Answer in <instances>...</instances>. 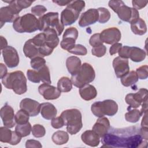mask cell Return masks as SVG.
Wrapping results in <instances>:
<instances>
[{"label":"cell","instance_id":"obj_17","mask_svg":"<svg viewBox=\"0 0 148 148\" xmlns=\"http://www.w3.org/2000/svg\"><path fill=\"white\" fill-rule=\"evenodd\" d=\"M98 20V12L97 9L91 8L83 13L79 21V25L85 27L95 24Z\"/></svg>","mask_w":148,"mask_h":148},{"label":"cell","instance_id":"obj_59","mask_svg":"<svg viewBox=\"0 0 148 148\" xmlns=\"http://www.w3.org/2000/svg\"><path fill=\"white\" fill-rule=\"evenodd\" d=\"M53 2L59 6L68 5L71 2V1H53Z\"/></svg>","mask_w":148,"mask_h":148},{"label":"cell","instance_id":"obj_43","mask_svg":"<svg viewBox=\"0 0 148 148\" xmlns=\"http://www.w3.org/2000/svg\"><path fill=\"white\" fill-rule=\"evenodd\" d=\"M106 51V47L105 45H102L97 47H94L91 49V53L93 56L97 57L103 56Z\"/></svg>","mask_w":148,"mask_h":148},{"label":"cell","instance_id":"obj_53","mask_svg":"<svg viewBox=\"0 0 148 148\" xmlns=\"http://www.w3.org/2000/svg\"><path fill=\"white\" fill-rule=\"evenodd\" d=\"M122 43H116L112 45V46L109 49V53L110 55H114L119 52L120 49L122 47Z\"/></svg>","mask_w":148,"mask_h":148},{"label":"cell","instance_id":"obj_14","mask_svg":"<svg viewBox=\"0 0 148 148\" xmlns=\"http://www.w3.org/2000/svg\"><path fill=\"white\" fill-rule=\"evenodd\" d=\"M113 67L118 78H121L130 72L128 60L120 57H117L113 61Z\"/></svg>","mask_w":148,"mask_h":148},{"label":"cell","instance_id":"obj_6","mask_svg":"<svg viewBox=\"0 0 148 148\" xmlns=\"http://www.w3.org/2000/svg\"><path fill=\"white\" fill-rule=\"evenodd\" d=\"M95 73L93 67L88 63H83L79 71L71 76L72 84L77 88H80L94 81Z\"/></svg>","mask_w":148,"mask_h":148},{"label":"cell","instance_id":"obj_4","mask_svg":"<svg viewBox=\"0 0 148 148\" xmlns=\"http://www.w3.org/2000/svg\"><path fill=\"white\" fill-rule=\"evenodd\" d=\"M109 6L117 14L119 18L123 21L130 23L139 18V13L137 10L130 8L122 1H110Z\"/></svg>","mask_w":148,"mask_h":148},{"label":"cell","instance_id":"obj_38","mask_svg":"<svg viewBox=\"0 0 148 148\" xmlns=\"http://www.w3.org/2000/svg\"><path fill=\"white\" fill-rule=\"evenodd\" d=\"M32 134L35 138H41L45 135L46 130L40 124H34L32 127Z\"/></svg>","mask_w":148,"mask_h":148},{"label":"cell","instance_id":"obj_27","mask_svg":"<svg viewBox=\"0 0 148 148\" xmlns=\"http://www.w3.org/2000/svg\"><path fill=\"white\" fill-rule=\"evenodd\" d=\"M146 57V53L143 49L135 47H130L129 58L134 62H139L142 61Z\"/></svg>","mask_w":148,"mask_h":148},{"label":"cell","instance_id":"obj_28","mask_svg":"<svg viewBox=\"0 0 148 148\" xmlns=\"http://www.w3.org/2000/svg\"><path fill=\"white\" fill-rule=\"evenodd\" d=\"M51 139L55 144L57 145H62L68 142L69 140V135L65 131L58 130L53 134Z\"/></svg>","mask_w":148,"mask_h":148},{"label":"cell","instance_id":"obj_10","mask_svg":"<svg viewBox=\"0 0 148 148\" xmlns=\"http://www.w3.org/2000/svg\"><path fill=\"white\" fill-rule=\"evenodd\" d=\"M3 60L6 66L10 68L16 67L19 64L18 54L13 47L8 46L2 50Z\"/></svg>","mask_w":148,"mask_h":148},{"label":"cell","instance_id":"obj_47","mask_svg":"<svg viewBox=\"0 0 148 148\" xmlns=\"http://www.w3.org/2000/svg\"><path fill=\"white\" fill-rule=\"evenodd\" d=\"M89 43L92 47L103 45V42L100 38V33H97L92 35L89 39Z\"/></svg>","mask_w":148,"mask_h":148},{"label":"cell","instance_id":"obj_35","mask_svg":"<svg viewBox=\"0 0 148 148\" xmlns=\"http://www.w3.org/2000/svg\"><path fill=\"white\" fill-rule=\"evenodd\" d=\"M29 114L23 109L19 110L15 114V121L17 124H25L28 122Z\"/></svg>","mask_w":148,"mask_h":148},{"label":"cell","instance_id":"obj_30","mask_svg":"<svg viewBox=\"0 0 148 148\" xmlns=\"http://www.w3.org/2000/svg\"><path fill=\"white\" fill-rule=\"evenodd\" d=\"M57 88L61 92H68L72 88V83L71 80L68 77H61L57 83Z\"/></svg>","mask_w":148,"mask_h":148},{"label":"cell","instance_id":"obj_23","mask_svg":"<svg viewBox=\"0 0 148 148\" xmlns=\"http://www.w3.org/2000/svg\"><path fill=\"white\" fill-rule=\"evenodd\" d=\"M23 50L25 56L30 59L36 57H41L38 47L33 43L32 39H29L25 42Z\"/></svg>","mask_w":148,"mask_h":148},{"label":"cell","instance_id":"obj_55","mask_svg":"<svg viewBox=\"0 0 148 148\" xmlns=\"http://www.w3.org/2000/svg\"><path fill=\"white\" fill-rule=\"evenodd\" d=\"M8 69L6 66L2 63L0 64V74H1V79H2L7 75Z\"/></svg>","mask_w":148,"mask_h":148},{"label":"cell","instance_id":"obj_1","mask_svg":"<svg viewBox=\"0 0 148 148\" xmlns=\"http://www.w3.org/2000/svg\"><path fill=\"white\" fill-rule=\"evenodd\" d=\"M110 131L102 138V147L135 148L145 147L147 142L142 138L140 128L130 127L123 128L110 127Z\"/></svg>","mask_w":148,"mask_h":148},{"label":"cell","instance_id":"obj_19","mask_svg":"<svg viewBox=\"0 0 148 148\" xmlns=\"http://www.w3.org/2000/svg\"><path fill=\"white\" fill-rule=\"evenodd\" d=\"M18 17V15L9 6L1 8L0 9L1 27H2L3 24L5 23H13Z\"/></svg>","mask_w":148,"mask_h":148},{"label":"cell","instance_id":"obj_54","mask_svg":"<svg viewBox=\"0 0 148 148\" xmlns=\"http://www.w3.org/2000/svg\"><path fill=\"white\" fill-rule=\"evenodd\" d=\"M17 2L18 5L20 6V7L21 8V9H25L29 7L34 1H25V0H17Z\"/></svg>","mask_w":148,"mask_h":148},{"label":"cell","instance_id":"obj_44","mask_svg":"<svg viewBox=\"0 0 148 148\" xmlns=\"http://www.w3.org/2000/svg\"><path fill=\"white\" fill-rule=\"evenodd\" d=\"M135 72L138 75V79L140 80L146 79L148 77V66L147 65H142L138 68Z\"/></svg>","mask_w":148,"mask_h":148},{"label":"cell","instance_id":"obj_39","mask_svg":"<svg viewBox=\"0 0 148 148\" xmlns=\"http://www.w3.org/2000/svg\"><path fill=\"white\" fill-rule=\"evenodd\" d=\"M78 37V31L75 27H69L65 30L62 36V39L71 38L76 40Z\"/></svg>","mask_w":148,"mask_h":148},{"label":"cell","instance_id":"obj_20","mask_svg":"<svg viewBox=\"0 0 148 148\" xmlns=\"http://www.w3.org/2000/svg\"><path fill=\"white\" fill-rule=\"evenodd\" d=\"M82 140L87 145L96 147L99 144V136L92 130H87L81 135Z\"/></svg>","mask_w":148,"mask_h":148},{"label":"cell","instance_id":"obj_24","mask_svg":"<svg viewBox=\"0 0 148 148\" xmlns=\"http://www.w3.org/2000/svg\"><path fill=\"white\" fill-rule=\"evenodd\" d=\"M79 94L83 99L85 101H90L97 97V91L94 86L87 84L79 88Z\"/></svg>","mask_w":148,"mask_h":148},{"label":"cell","instance_id":"obj_25","mask_svg":"<svg viewBox=\"0 0 148 148\" xmlns=\"http://www.w3.org/2000/svg\"><path fill=\"white\" fill-rule=\"evenodd\" d=\"M81 65V60L76 56L69 57L66 60V68L72 76L75 75L79 71Z\"/></svg>","mask_w":148,"mask_h":148},{"label":"cell","instance_id":"obj_45","mask_svg":"<svg viewBox=\"0 0 148 148\" xmlns=\"http://www.w3.org/2000/svg\"><path fill=\"white\" fill-rule=\"evenodd\" d=\"M32 39L33 43L38 48L46 45L45 36V34L43 32L40 33V34L35 35Z\"/></svg>","mask_w":148,"mask_h":148},{"label":"cell","instance_id":"obj_36","mask_svg":"<svg viewBox=\"0 0 148 148\" xmlns=\"http://www.w3.org/2000/svg\"><path fill=\"white\" fill-rule=\"evenodd\" d=\"M98 12V21L101 24L106 23L110 18V13L105 8H99Z\"/></svg>","mask_w":148,"mask_h":148},{"label":"cell","instance_id":"obj_7","mask_svg":"<svg viewBox=\"0 0 148 148\" xmlns=\"http://www.w3.org/2000/svg\"><path fill=\"white\" fill-rule=\"evenodd\" d=\"M39 30L45 31L47 28L54 29L58 36H60L63 32L64 26L58 18V12H49L39 17Z\"/></svg>","mask_w":148,"mask_h":148},{"label":"cell","instance_id":"obj_8","mask_svg":"<svg viewBox=\"0 0 148 148\" xmlns=\"http://www.w3.org/2000/svg\"><path fill=\"white\" fill-rule=\"evenodd\" d=\"M91 110L93 114L98 117H102L105 115L113 116L118 111V105L112 99H105L93 103Z\"/></svg>","mask_w":148,"mask_h":148},{"label":"cell","instance_id":"obj_32","mask_svg":"<svg viewBox=\"0 0 148 148\" xmlns=\"http://www.w3.org/2000/svg\"><path fill=\"white\" fill-rule=\"evenodd\" d=\"M15 131L21 137H25L30 134L32 131V126L29 122L25 124H17L15 127Z\"/></svg>","mask_w":148,"mask_h":148},{"label":"cell","instance_id":"obj_42","mask_svg":"<svg viewBox=\"0 0 148 148\" xmlns=\"http://www.w3.org/2000/svg\"><path fill=\"white\" fill-rule=\"evenodd\" d=\"M27 76L28 79L31 82L38 83L40 82L39 75L36 70L28 69L27 71Z\"/></svg>","mask_w":148,"mask_h":148},{"label":"cell","instance_id":"obj_37","mask_svg":"<svg viewBox=\"0 0 148 148\" xmlns=\"http://www.w3.org/2000/svg\"><path fill=\"white\" fill-rule=\"evenodd\" d=\"M30 64L32 69L38 71L46 65V60L43 57H36L31 59Z\"/></svg>","mask_w":148,"mask_h":148},{"label":"cell","instance_id":"obj_33","mask_svg":"<svg viewBox=\"0 0 148 148\" xmlns=\"http://www.w3.org/2000/svg\"><path fill=\"white\" fill-rule=\"evenodd\" d=\"M37 71L39 75L40 81H42L44 83L47 84H50L51 83L50 71L48 66L46 65L42 66Z\"/></svg>","mask_w":148,"mask_h":148},{"label":"cell","instance_id":"obj_52","mask_svg":"<svg viewBox=\"0 0 148 148\" xmlns=\"http://www.w3.org/2000/svg\"><path fill=\"white\" fill-rule=\"evenodd\" d=\"M129 49H130V46H122L118 52L119 57L124 58H127V59L129 58Z\"/></svg>","mask_w":148,"mask_h":148},{"label":"cell","instance_id":"obj_46","mask_svg":"<svg viewBox=\"0 0 148 148\" xmlns=\"http://www.w3.org/2000/svg\"><path fill=\"white\" fill-rule=\"evenodd\" d=\"M47 11V8L43 5H36L31 8V12L32 14L35 16L38 17H42L44 15L45 13Z\"/></svg>","mask_w":148,"mask_h":148},{"label":"cell","instance_id":"obj_51","mask_svg":"<svg viewBox=\"0 0 148 148\" xmlns=\"http://www.w3.org/2000/svg\"><path fill=\"white\" fill-rule=\"evenodd\" d=\"M21 138L22 137L16 131H13L12 139H11L10 142L9 143V144H10L11 145H16L20 143V142L21 141Z\"/></svg>","mask_w":148,"mask_h":148},{"label":"cell","instance_id":"obj_41","mask_svg":"<svg viewBox=\"0 0 148 148\" xmlns=\"http://www.w3.org/2000/svg\"><path fill=\"white\" fill-rule=\"evenodd\" d=\"M69 53L79 56H85L87 53V50L85 46L80 44L75 45V47L68 51Z\"/></svg>","mask_w":148,"mask_h":148},{"label":"cell","instance_id":"obj_21","mask_svg":"<svg viewBox=\"0 0 148 148\" xmlns=\"http://www.w3.org/2000/svg\"><path fill=\"white\" fill-rule=\"evenodd\" d=\"M40 112L42 116L46 120H52L56 117L57 114V110L56 107L49 102L40 104Z\"/></svg>","mask_w":148,"mask_h":148},{"label":"cell","instance_id":"obj_12","mask_svg":"<svg viewBox=\"0 0 148 148\" xmlns=\"http://www.w3.org/2000/svg\"><path fill=\"white\" fill-rule=\"evenodd\" d=\"M80 13L79 11L72 6L69 3L61 13V22L64 26L70 25L77 20Z\"/></svg>","mask_w":148,"mask_h":148},{"label":"cell","instance_id":"obj_13","mask_svg":"<svg viewBox=\"0 0 148 148\" xmlns=\"http://www.w3.org/2000/svg\"><path fill=\"white\" fill-rule=\"evenodd\" d=\"M0 116L4 126L11 128L15 125L16 123L14 110L10 105L6 104L1 109Z\"/></svg>","mask_w":148,"mask_h":148},{"label":"cell","instance_id":"obj_48","mask_svg":"<svg viewBox=\"0 0 148 148\" xmlns=\"http://www.w3.org/2000/svg\"><path fill=\"white\" fill-rule=\"evenodd\" d=\"M51 125L54 128L56 129L62 128L64 125V120L61 116L54 117L51 120Z\"/></svg>","mask_w":148,"mask_h":148},{"label":"cell","instance_id":"obj_31","mask_svg":"<svg viewBox=\"0 0 148 148\" xmlns=\"http://www.w3.org/2000/svg\"><path fill=\"white\" fill-rule=\"evenodd\" d=\"M142 114L140 111L136 109H130V110L125 114V119L127 121L135 123L139 121Z\"/></svg>","mask_w":148,"mask_h":148},{"label":"cell","instance_id":"obj_11","mask_svg":"<svg viewBox=\"0 0 148 148\" xmlns=\"http://www.w3.org/2000/svg\"><path fill=\"white\" fill-rule=\"evenodd\" d=\"M120 31L116 27H110L103 30L100 33V38L103 43L113 45L118 43L121 39Z\"/></svg>","mask_w":148,"mask_h":148},{"label":"cell","instance_id":"obj_15","mask_svg":"<svg viewBox=\"0 0 148 148\" xmlns=\"http://www.w3.org/2000/svg\"><path fill=\"white\" fill-rule=\"evenodd\" d=\"M38 91L46 100H53L58 98L61 95V91L58 88L47 83H43L38 87Z\"/></svg>","mask_w":148,"mask_h":148},{"label":"cell","instance_id":"obj_3","mask_svg":"<svg viewBox=\"0 0 148 148\" xmlns=\"http://www.w3.org/2000/svg\"><path fill=\"white\" fill-rule=\"evenodd\" d=\"M60 116L64 120L66 131L71 135H75L83 127L82 116L80 111L77 109H67L63 111Z\"/></svg>","mask_w":148,"mask_h":148},{"label":"cell","instance_id":"obj_29","mask_svg":"<svg viewBox=\"0 0 148 148\" xmlns=\"http://www.w3.org/2000/svg\"><path fill=\"white\" fill-rule=\"evenodd\" d=\"M121 79V84L125 87H129L135 84L138 80V77L135 71H131Z\"/></svg>","mask_w":148,"mask_h":148},{"label":"cell","instance_id":"obj_9","mask_svg":"<svg viewBox=\"0 0 148 148\" xmlns=\"http://www.w3.org/2000/svg\"><path fill=\"white\" fill-rule=\"evenodd\" d=\"M147 92L146 88H140L136 93L128 94L125 98V101L130 108H137L143 102L147 100Z\"/></svg>","mask_w":148,"mask_h":148},{"label":"cell","instance_id":"obj_18","mask_svg":"<svg viewBox=\"0 0 148 148\" xmlns=\"http://www.w3.org/2000/svg\"><path fill=\"white\" fill-rule=\"evenodd\" d=\"M110 128L109 120L106 117H99L92 128V130L94 131L99 138L105 136Z\"/></svg>","mask_w":148,"mask_h":148},{"label":"cell","instance_id":"obj_58","mask_svg":"<svg viewBox=\"0 0 148 148\" xmlns=\"http://www.w3.org/2000/svg\"><path fill=\"white\" fill-rule=\"evenodd\" d=\"M140 111V113L142 114H144L145 113L147 112V100L143 102L142 103V109H141V110Z\"/></svg>","mask_w":148,"mask_h":148},{"label":"cell","instance_id":"obj_49","mask_svg":"<svg viewBox=\"0 0 148 148\" xmlns=\"http://www.w3.org/2000/svg\"><path fill=\"white\" fill-rule=\"evenodd\" d=\"M147 3H148L147 1H136V0L132 1L133 8L137 10L142 9V8H145L147 4Z\"/></svg>","mask_w":148,"mask_h":148},{"label":"cell","instance_id":"obj_57","mask_svg":"<svg viewBox=\"0 0 148 148\" xmlns=\"http://www.w3.org/2000/svg\"><path fill=\"white\" fill-rule=\"evenodd\" d=\"M147 112L143 114V117L141 122V127L142 128H147Z\"/></svg>","mask_w":148,"mask_h":148},{"label":"cell","instance_id":"obj_34","mask_svg":"<svg viewBox=\"0 0 148 148\" xmlns=\"http://www.w3.org/2000/svg\"><path fill=\"white\" fill-rule=\"evenodd\" d=\"M12 131L9 128L1 127L0 128V141L3 143H9L12 139Z\"/></svg>","mask_w":148,"mask_h":148},{"label":"cell","instance_id":"obj_50","mask_svg":"<svg viewBox=\"0 0 148 148\" xmlns=\"http://www.w3.org/2000/svg\"><path fill=\"white\" fill-rule=\"evenodd\" d=\"M25 147L27 148L30 147H36V148H41L42 145L38 140L34 139H29L27 140L25 142Z\"/></svg>","mask_w":148,"mask_h":148},{"label":"cell","instance_id":"obj_40","mask_svg":"<svg viewBox=\"0 0 148 148\" xmlns=\"http://www.w3.org/2000/svg\"><path fill=\"white\" fill-rule=\"evenodd\" d=\"M76 40L71 38H65L62 39L60 43V46L61 48L64 50H66L68 51L73 48L75 46Z\"/></svg>","mask_w":148,"mask_h":148},{"label":"cell","instance_id":"obj_22","mask_svg":"<svg viewBox=\"0 0 148 148\" xmlns=\"http://www.w3.org/2000/svg\"><path fill=\"white\" fill-rule=\"evenodd\" d=\"M45 36L46 44L50 48L54 49L59 43V38L56 31L52 28H47L43 31Z\"/></svg>","mask_w":148,"mask_h":148},{"label":"cell","instance_id":"obj_60","mask_svg":"<svg viewBox=\"0 0 148 148\" xmlns=\"http://www.w3.org/2000/svg\"><path fill=\"white\" fill-rule=\"evenodd\" d=\"M1 50H2L5 47L8 46V42H7L6 39L5 38H3L2 36H1Z\"/></svg>","mask_w":148,"mask_h":148},{"label":"cell","instance_id":"obj_56","mask_svg":"<svg viewBox=\"0 0 148 148\" xmlns=\"http://www.w3.org/2000/svg\"><path fill=\"white\" fill-rule=\"evenodd\" d=\"M140 135L143 139L147 140L148 139V132H147V128H140Z\"/></svg>","mask_w":148,"mask_h":148},{"label":"cell","instance_id":"obj_2","mask_svg":"<svg viewBox=\"0 0 148 148\" xmlns=\"http://www.w3.org/2000/svg\"><path fill=\"white\" fill-rule=\"evenodd\" d=\"M3 85L8 89H12L18 95L24 94L27 90V79L23 72L16 71L10 72L2 79Z\"/></svg>","mask_w":148,"mask_h":148},{"label":"cell","instance_id":"obj_16","mask_svg":"<svg viewBox=\"0 0 148 148\" xmlns=\"http://www.w3.org/2000/svg\"><path fill=\"white\" fill-rule=\"evenodd\" d=\"M20 108L26 111L30 116L34 117L39 113L40 104L38 101L31 98H24L21 101Z\"/></svg>","mask_w":148,"mask_h":148},{"label":"cell","instance_id":"obj_26","mask_svg":"<svg viewBox=\"0 0 148 148\" xmlns=\"http://www.w3.org/2000/svg\"><path fill=\"white\" fill-rule=\"evenodd\" d=\"M131 24V29L134 34L143 35L147 32V26L144 20L139 18L132 21Z\"/></svg>","mask_w":148,"mask_h":148},{"label":"cell","instance_id":"obj_5","mask_svg":"<svg viewBox=\"0 0 148 148\" xmlns=\"http://www.w3.org/2000/svg\"><path fill=\"white\" fill-rule=\"evenodd\" d=\"M13 27L18 33H32L39 29V21L34 14L27 13L17 17L13 23Z\"/></svg>","mask_w":148,"mask_h":148}]
</instances>
